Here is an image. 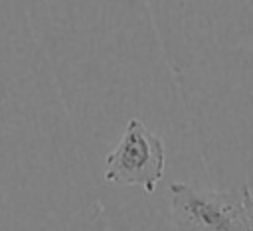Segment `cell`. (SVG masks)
I'll return each mask as SVG.
<instances>
[{"label": "cell", "mask_w": 253, "mask_h": 231, "mask_svg": "<svg viewBox=\"0 0 253 231\" xmlns=\"http://www.w3.org/2000/svg\"><path fill=\"white\" fill-rule=\"evenodd\" d=\"M170 211L178 231H249L241 190L213 192L174 182Z\"/></svg>", "instance_id": "6da1fadb"}, {"label": "cell", "mask_w": 253, "mask_h": 231, "mask_svg": "<svg viewBox=\"0 0 253 231\" xmlns=\"http://www.w3.org/2000/svg\"><path fill=\"white\" fill-rule=\"evenodd\" d=\"M166 164L164 142L138 118H130L117 146L105 158V182L115 186H138L146 195L154 193Z\"/></svg>", "instance_id": "7a4b0ae2"}, {"label": "cell", "mask_w": 253, "mask_h": 231, "mask_svg": "<svg viewBox=\"0 0 253 231\" xmlns=\"http://www.w3.org/2000/svg\"><path fill=\"white\" fill-rule=\"evenodd\" d=\"M243 192V203H245V209H247V221H249V231H253V195L249 192V188H241Z\"/></svg>", "instance_id": "3957f363"}]
</instances>
